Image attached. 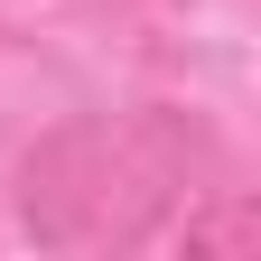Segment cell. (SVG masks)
Returning <instances> with one entry per match:
<instances>
[{"label": "cell", "instance_id": "1", "mask_svg": "<svg viewBox=\"0 0 261 261\" xmlns=\"http://www.w3.org/2000/svg\"><path fill=\"white\" fill-rule=\"evenodd\" d=\"M205 130L187 112H84V121H56L38 149L19 159V224L38 233L47 252H140L159 243L205 168Z\"/></svg>", "mask_w": 261, "mask_h": 261}, {"label": "cell", "instance_id": "2", "mask_svg": "<svg viewBox=\"0 0 261 261\" xmlns=\"http://www.w3.org/2000/svg\"><path fill=\"white\" fill-rule=\"evenodd\" d=\"M159 233H168L177 252H252L261 243V205H252L243 187H205V205L187 196V215L159 224Z\"/></svg>", "mask_w": 261, "mask_h": 261}]
</instances>
